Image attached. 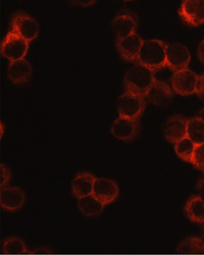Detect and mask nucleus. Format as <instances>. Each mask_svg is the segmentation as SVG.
I'll return each mask as SVG.
<instances>
[{
	"label": "nucleus",
	"instance_id": "obj_7",
	"mask_svg": "<svg viewBox=\"0 0 204 255\" xmlns=\"http://www.w3.org/2000/svg\"><path fill=\"white\" fill-rule=\"evenodd\" d=\"M138 16L129 10H122L112 20V27L117 35V39L127 37L136 33Z\"/></svg>",
	"mask_w": 204,
	"mask_h": 255
},
{
	"label": "nucleus",
	"instance_id": "obj_24",
	"mask_svg": "<svg viewBox=\"0 0 204 255\" xmlns=\"http://www.w3.org/2000/svg\"><path fill=\"white\" fill-rule=\"evenodd\" d=\"M191 163L196 168L204 172V143L196 145Z\"/></svg>",
	"mask_w": 204,
	"mask_h": 255
},
{
	"label": "nucleus",
	"instance_id": "obj_21",
	"mask_svg": "<svg viewBox=\"0 0 204 255\" xmlns=\"http://www.w3.org/2000/svg\"><path fill=\"white\" fill-rule=\"evenodd\" d=\"M178 254H203L204 253V241L197 237L187 238L184 240L177 250Z\"/></svg>",
	"mask_w": 204,
	"mask_h": 255
},
{
	"label": "nucleus",
	"instance_id": "obj_29",
	"mask_svg": "<svg viewBox=\"0 0 204 255\" xmlns=\"http://www.w3.org/2000/svg\"><path fill=\"white\" fill-rule=\"evenodd\" d=\"M73 3L80 4V5L83 6V7H87V6L92 5L94 3H95V1H73Z\"/></svg>",
	"mask_w": 204,
	"mask_h": 255
},
{
	"label": "nucleus",
	"instance_id": "obj_9",
	"mask_svg": "<svg viewBox=\"0 0 204 255\" xmlns=\"http://www.w3.org/2000/svg\"><path fill=\"white\" fill-rule=\"evenodd\" d=\"M141 130L138 120L119 117L111 128L114 137L123 141H132L138 136Z\"/></svg>",
	"mask_w": 204,
	"mask_h": 255
},
{
	"label": "nucleus",
	"instance_id": "obj_20",
	"mask_svg": "<svg viewBox=\"0 0 204 255\" xmlns=\"http://www.w3.org/2000/svg\"><path fill=\"white\" fill-rule=\"evenodd\" d=\"M187 136L196 145L204 143V123L199 117L188 120Z\"/></svg>",
	"mask_w": 204,
	"mask_h": 255
},
{
	"label": "nucleus",
	"instance_id": "obj_3",
	"mask_svg": "<svg viewBox=\"0 0 204 255\" xmlns=\"http://www.w3.org/2000/svg\"><path fill=\"white\" fill-rule=\"evenodd\" d=\"M10 27V31L16 33L28 42L33 40L38 36L39 31L37 21L23 11L16 12L13 14Z\"/></svg>",
	"mask_w": 204,
	"mask_h": 255
},
{
	"label": "nucleus",
	"instance_id": "obj_18",
	"mask_svg": "<svg viewBox=\"0 0 204 255\" xmlns=\"http://www.w3.org/2000/svg\"><path fill=\"white\" fill-rule=\"evenodd\" d=\"M77 206L81 213L86 217L97 216L102 213L105 207L93 194L78 199Z\"/></svg>",
	"mask_w": 204,
	"mask_h": 255
},
{
	"label": "nucleus",
	"instance_id": "obj_17",
	"mask_svg": "<svg viewBox=\"0 0 204 255\" xmlns=\"http://www.w3.org/2000/svg\"><path fill=\"white\" fill-rule=\"evenodd\" d=\"M96 177L91 173L80 172L77 174L71 184L73 195L77 199L92 194Z\"/></svg>",
	"mask_w": 204,
	"mask_h": 255
},
{
	"label": "nucleus",
	"instance_id": "obj_26",
	"mask_svg": "<svg viewBox=\"0 0 204 255\" xmlns=\"http://www.w3.org/2000/svg\"><path fill=\"white\" fill-rule=\"evenodd\" d=\"M196 93L202 100H204V73L198 77Z\"/></svg>",
	"mask_w": 204,
	"mask_h": 255
},
{
	"label": "nucleus",
	"instance_id": "obj_6",
	"mask_svg": "<svg viewBox=\"0 0 204 255\" xmlns=\"http://www.w3.org/2000/svg\"><path fill=\"white\" fill-rule=\"evenodd\" d=\"M191 56L187 47L182 44H167V66L173 71L187 69L190 65Z\"/></svg>",
	"mask_w": 204,
	"mask_h": 255
},
{
	"label": "nucleus",
	"instance_id": "obj_15",
	"mask_svg": "<svg viewBox=\"0 0 204 255\" xmlns=\"http://www.w3.org/2000/svg\"><path fill=\"white\" fill-rule=\"evenodd\" d=\"M188 120L180 115H175L169 118L164 126V136L166 139L175 144L187 137Z\"/></svg>",
	"mask_w": 204,
	"mask_h": 255
},
{
	"label": "nucleus",
	"instance_id": "obj_22",
	"mask_svg": "<svg viewBox=\"0 0 204 255\" xmlns=\"http://www.w3.org/2000/svg\"><path fill=\"white\" fill-rule=\"evenodd\" d=\"M196 147V145L187 136L175 144V151L180 158L186 162H192Z\"/></svg>",
	"mask_w": 204,
	"mask_h": 255
},
{
	"label": "nucleus",
	"instance_id": "obj_4",
	"mask_svg": "<svg viewBox=\"0 0 204 255\" xmlns=\"http://www.w3.org/2000/svg\"><path fill=\"white\" fill-rule=\"evenodd\" d=\"M29 42L9 31L1 43V54L10 62L23 59L26 55Z\"/></svg>",
	"mask_w": 204,
	"mask_h": 255
},
{
	"label": "nucleus",
	"instance_id": "obj_14",
	"mask_svg": "<svg viewBox=\"0 0 204 255\" xmlns=\"http://www.w3.org/2000/svg\"><path fill=\"white\" fill-rule=\"evenodd\" d=\"M25 201V194L19 187H5L0 191V205L7 212L19 210Z\"/></svg>",
	"mask_w": 204,
	"mask_h": 255
},
{
	"label": "nucleus",
	"instance_id": "obj_10",
	"mask_svg": "<svg viewBox=\"0 0 204 255\" xmlns=\"http://www.w3.org/2000/svg\"><path fill=\"white\" fill-rule=\"evenodd\" d=\"M119 194L120 190L116 182L110 179L96 177L92 194L105 206L115 202Z\"/></svg>",
	"mask_w": 204,
	"mask_h": 255
},
{
	"label": "nucleus",
	"instance_id": "obj_28",
	"mask_svg": "<svg viewBox=\"0 0 204 255\" xmlns=\"http://www.w3.org/2000/svg\"><path fill=\"white\" fill-rule=\"evenodd\" d=\"M198 55L201 61L204 63V40L200 44L198 50Z\"/></svg>",
	"mask_w": 204,
	"mask_h": 255
},
{
	"label": "nucleus",
	"instance_id": "obj_11",
	"mask_svg": "<svg viewBox=\"0 0 204 255\" xmlns=\"http://www.w3.org/2000/svg\"><path fill=\"white\" fill-rule=\"evenodd\" d=\"M185 23L199 26L204 23V1H184L178 11Z\"/></svg>",
	"mask_w": 204,
	"mask_h": 255
},
{
	"label": "nucleus",
	"instance_id": "obj_27",
	"mask_svg": "<svg viewBox=\"0 0 204 255\" xmlns=\"http://www.w3.org/2000/svg\"><path fill=\"white\" fill-rule=\"evenodd\" d=\"M197 191L199 193L198 196L204 202V178L199 180L197 185Z\"/></svg>",
	"mask_w": 204,
	"mask_h": 255
},
{
	"label": "nucleus",
	"instance_id": "obj_12",
	"mask_svg": "<svg viewBox=\"0 0 204 255\" xmlns=\"http://www.w3.org/2000/svg\"><path fill=\"white\" fill-rule=\"evenodd\" d=\"M143 42L144 40L139 35L133 33L127 37L117 39V51L125 60L137 62Z\"/></svg>",
	"mask_w": 204,
	"mask_h": 255
},
{
	"label": "nucleus",
	"instance_id": "obj_2",
	"mask_svg": "<svg viewBox=\"0 0 204 255\" xmlns=\"http://www.w3.org/2000/svg\"><path fill=\"white\" fill-rule=\"evenodd\" d=\"M167 44L158 39H147L143 42L137 63L141 64L152 71L167 66Z\"/></svg>",
	"mask_w": 204,
	"mask_h": 255
},
{
	"label": "nucleus",
	"instance_id": "obj_19",
	"mask_svg": "<svg viewBox=\"0 0 204 255\" xmlns=\"http://www.w3.org/2000/svg\"><path fill=\"white\" fill-rule=\"evenodd\" d=\"M185 212L190 221L196 223H204V202L199 196H193L187 201Z\"/></svg>",
	"mask_w": 204,
	"mask_h": 255
},
{
	"label": "nucleus",
	"instance_id": "obj_8",
	"mask_svg": "<svg viewBox=\"0 0 204 255\" xmlns=\"http://www.w3.org/2000/svg\"><path fill=\"white\" fill-rule=\"evenodd\" d=\"M198 77L199 76L189 68L176 71L172 77L173 91L178 95L182 96L196 93Z\"/></svg>",
	"mask_w": 204,
	"mask_h": 255
},
{
	"label": "nucleus",
	"instance_id": "obj_23",
	"mask_svg": "<svg viewBox=\"0 0 204 255\" xmlns=\"http://www.w3.org/2000/svg\"><path fill=\"white\" fill-rule=\"evenodd\" d=\"M2 252L7 255H23L28 253L25 243L18 238H7L3 242Z\"/></svg>",
	"mask_w": 204,
	"mask_h": 255
},
{
	"label": "nucleus",
	"instance_id": "obj_5",
	"mask_svg": "<svg viewBox=\"0 0 204 255\" xmlns=\"http://www.w3.org/2000/svg\"><path fill=\"white\" fill-rule=\"evenodd\" d=\"M145 97L125 92L117 100L119 115L129 119L138 120L146 108Z\"/></svg>",
	"mask_w": 204,
	"mask_h": 255
},
{
	"label": "nucleus",
	"instance_id": "obj_16",
	"mask_svg": "<svg viewBox=\"0 0 204 255\" xmlns=\"http://www.w3.org/2000/svg\"><path fill=\"white\" fill-rule=\"evenodd\" d=\"M31 74V65L25 58L10 62L7 68V76L15 84L26 83L29 80Z\"/></svg>",
	"mask_w": 204,
	"mask_h": 255
},
{
	"label": "nucleus",
	"instance_id": "obj_1",
	"mask_svg": "<svg viewBox=\"0 0 204 255\" xmlns=\"http://www.w3.org/2000/svg\"><path fill=\"white\" fill-rule=\"evenodd\" d=\"M155 80L154 72L152 70L137 63L126 73L123 84L126 92L146 97L148 91Z\"/></svg>",
	"mask_w": 204,
	"mask_h": 255
},
{
	"label": "nucleus",
	"instance_id": "obj_13",
	"mask_svg": "<svg viewBox=\"0 0 204 255\" xmlns=\"http://www.w3.org/2000/svg\"><path fill=\"white\" fill-rule=\"evenodd\" d=\"M146 97L153 104L165 107L173 100L174 91L167 82L155 79Z\"/></svg>",
	"mask_w": 204,
	"mask_h": 255
},
{
	"label": "nucleus",
	"instance_id": "obj_25",
	"mask_svg": "<svg viewBox=\"0 0 204 255\" xmlns=\"http://www.w3.org/2000/svg\"><path fill=\"white\" fill-rule=\"evenodd\" d=\"M0 168H1L0 186H1V189H3V188H5V186L10 182V178H11V172H10V169L4 164L1 163L0 165Z\"/></svg>",
	"mask_w": 204,
	"mask_h": 255
},
{
	"label": "nucleus",
	"instance_id": "obj_30",
	"mask_svg": "<svg viewBox=\"0 0 204 255\" xmlns=\"http://www.w3.org/2000/svg\"><path fill=\"white\" fill-rule=\"evenodd\" d=\"M199 118L204 123V108L201 111L200 113H199Z\"/></svg>",
	"mask_w": 204,
	"mask_h": 255
}]
</instances>
